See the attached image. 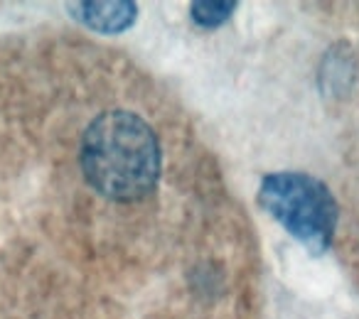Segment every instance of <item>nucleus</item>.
<instances>
[{"label":"nucleus","mask_w":359,"mask_h":319,"mask_svg":"<svg viewBox=\"0 0 359 319\" xmlns=\"http://www.w3.org/2000/svg\"><path fill=\"white\" fill-rule=\"evenodd\" d=\"M236 10V3H224V0H202L192 6V20L200 27H219L231 17Z\"/></svg>","instance_id":"obj_4"},{"label":"nucleus","mask_w":359,"mask_h":319,"mask_svg":"<svg viewBox=\"0 0 359 319\" xmlns=\"http://www.w3.org/2000/svg\"><path fill=\"white\" fill-rule=\"evenodd\" d=\"M259 204L310 253L330 248L339 206L323 180L305 172H271L261 180Z\"/></svg>","instance_id":"obj_2"},{"label":"nucleus","mask_w":359,"mask_h":319,"mask_svg":"<svg viewBox=\"0 0 359 319\" xmlns=\"http://www.w3.org/2000/svg\"><path fill=\"white\" fill-rule=\"evenodd\" d=\"M72 10L84 25L106 32V35L128 30L138 17L135 3H79V6H72Z\"/></svg>","instance_id":"obj_3"},{"label":"nucleus","mask_w":359,"mask_h":319,"mask_svg":"<svg viewBox=\"0 0 359 319\" xmlns=\"http://www.w3.org/2000/svg\"><path fill=\"white\" fill-rule=\"evenodd\" d=\"M79 160L84 180L114 201L145 199L160 180L158 135L130 111H109L91 120Z\"/></svg>","instance_id":"obj_1"}]
</instances>
